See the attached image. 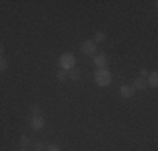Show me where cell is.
Listing matches in <instances>:
<instances>
[{
    "instance_id": "obj_1",
    "label": "cell",
    "mask_w": 158,
    "mask_h": 151,
    "mask_svg": "<svg viewBox=\"0 0 158 151\" xmlns=\"http://www.w3.org/2000/svg\"><path fill=\"white\" fill-rule=\"evenodd\" d=\"M111 79H113V76H111L110 71H108V67H104V69H98L96 74H94L96 84L101 86V88H104V86L111 84Z\"/></svg>"
},
{
    "instance_id": "obj_2",
    "label": "cell",
    "mask_w": 158,
    "mask_h": 151,
    "mask_svg": "<svg viewBox=\"0 0 158 151\" xmlns=\"http://www.w3.org/2000/svg\"><path fill=\"white\" fill-rule=\"evenodd\" d=\"M59 64H61V67L64 71H71L74 67V64H76V57L71 52H64L61 57H59Z\"/></svg>"
},
{
    "instance_id": "obj_3",
    "label": "cell",
    "mask_w": 158,
    "mask_h": 151,
    "mask_svg": "<svg viewBox=\"0 0 158 151\" xmlns=\"http://www.w3.org/2000/svg\"><path fill=\"white\" fill-rule=\"evenodd\" d=\"M81 52L84 55H94L96 54V44L93 40H84L81 44Z\"/></svg>"
},
{
    "instance_id": "obj_4",
    "label": "cell",
    "mask_w": 158,
    "mask_h": 151,
    "mask_svg": "<svg viewBox=\"0 0 158 151\" xmlns=\"http://www.w3.org/2000/svg\"><path fill=\"white\" fill-rule=\"evenodd\" d=\"M44 124H46V121H44V118H42L40 114L32 116V119H31V126H32V129L39 131V129H42V128H44Z\"/></svg>"
},
{
    "instance_id": "obj_5",
    "label": "cell",
    "mask_w": 158,
    "mask_h": 151,
    "mask_svg": "<svg viewBox=\"0 0 158 151\" xmlns=\"http://www.w3.org/2000/svg\"><path fill=\"white\" fill-rule=\"evenodd\" d=\"M94 66L98 69H104V67H108V57L104 54H96L94 55Z\"/></svg>"
},
{
    "instance_id": "obj_6",
    "label": "cell",
    "mask_w": 158,
    "mask_h": 151,
    "mask_svg": "<svg viewBox=\"0 0 158 151\" xmlns=\"http://www.w3.org/2000/svg\"><path fill=\"white\" fill-rule=\"evenodd\" d=\"M119 94H121V97H125V99H130V97H133V94H135L133 86H130V84L121 86V88H119Z\"/></svg>"
},
{
    "instance_id": "obj_7",
    "label": "cell",
    "mask_w": 158,
    "mask_h": 151,
    "mask_svg": "<svg viewBox=\"0 0 158 151\" xmlns=\"http://www.w3.org/2000/svg\"><path fill=\"white\" fill-rule=\"evenodd\" d=\"M148 88V84H146V79L145 77H136L133 82V89H138V91H143Z\"/></svg>"
},
{
    "instance_id": "obj_8",
    "label": "cell",
    "mask_w": 158,
    "mask_h": 151,
    "mask_svg": "<svg viewBox=\"0 0 158 151\" xmlns=\"http://www.w3.org/2000/svg\"><path fill=\"white\" fill-rule=\"evenodd\" d=\"M146 84L152 86V88H156L158 86V74L156 72H150L146 76Z\"/></svg>"
},
{
    "instance_id": "obj_9",
    "label": "cell",
    "mask_w": 158,
    "mask_h": 151,
    "mask_svg": "<svg viewBox=\"0 0 158 151\" xmlns=\"http://www.w3.org/2000/svg\"><path fill=\"white\" fill-rule=\"evenodd\" d=\"M106 39H108V35H106L104 32H96V34H94V37H93L91 40H93V42H94V44L98 45V44H103Z\"/></svg>"
},
{
    "instance_id": "obj_10",
    "label": "cell",
    "mask_w": 158,
    "mask_h": 151,
    "mask_svg": "<svg viewBox=\"0 0 158 151\" xmlns=\"http://www.w3.org/2000/svg\"><path fill=\"white\" fill-rule=\"evenodd\" d=\"M20 145H22V148H27L31 145V136H27V134L20 136Z\"/></svg>"
},
{
    "instance_id": "obj_11",
    "label": "cell",
    "mask_w": 158,
    "mask_h": 151,
    "mask_svg": "<svg viewBox=\"0 0 158 151\" xmlns=\"http://www.w3.org/2000/svg\"><path fill=\"white\" fill-rule=\"evenodd\" d=\"M7 67H9V62H7V59L3 57V55H0V72H5Z\"/></svg>"
},
{
    "instance_id": "obj_12",
    "label": "cell",
    "mask_w": 158,
    "mask_h": 151,
    "mask_svg": "<svg viewBox=\"0 0 158 151\" xmlns=\"http://www.w3.org/2000/svg\"><path fill=\"white\" fill-rule=\"evenodd\" d=\"M67 76H69V77L73 79V81H77V79L81 77V74H79L77 71H69V72H67Z\"/></svg>"
},
{
    "instance_id": "obj_13",
    "label": "cell",
    "mask_w": 158,
    "mask_h": 151,
    "mask_svg": "<svg viewBox=\"0 0 158 151\" xmlns=\"http://www.w3.org/2000/svg\"><path fill=\"white\" fill-rule=\"evenodd\" d=\"M34 148H35V151H44V149H46V145L40 143V141H37L35 145H34Z\"/></svg>"
},
{
    "instance_id": "obj_14",
    "label": "cell",
    "mask_w": 158,
    "mask_h": 151,
    "mask_svg": "<svg viewBox=\"0 0 158 151\" xmlns=\"http://www.w3.org/2000/svg\"><path fill=\"white\" fill-rule=\"evenodd\" d=\"M67 77V71H59V72H57V79H59V81H64V79H66Z\"/></svg>"
},
{
    "instance_id": "obj_15",
    "label": "cell",
    "mask_w": 158,
    "mask_h": 151,
    "mask_svg": "<svg viewBox=\"0 0 158 151\" xmlns=\"http://www.w3.org/2000/svg\"><path fill=\"white\" fill-rule=\"evenodd\" d=\"M44 151H61V148L56 146V145H51V146H46V149H44Z\"/></svg>"
},
{
    "instance_id": "obj_16",
    "label": "cell",
    "mask_w": 158,
    "mask_h": 151,
    "mask_svg": "<svg viewBox=\"0 0 158 151\" xmlns=\"http://www.w3.org/2000/svg\"><path fill=\"white\" fill-rule=\"evenodd\" d=\"M32 112H34V116L40 114V108H39L37 104H34V106H32Z\"/></svg>"
},
{
    "instance_id": "obj_17",
    "label": "cell",
    "mask_w": 158,
    "mask_h": 151,
    "mask_svg": "<svg viewBox=\"0 0 158 151\" xmlns=\"http://www.w3.org/2000/svg\"><path fill=\"white\" fill-rule=\"evenodd\" d=\"M140 74H141L140 77H145V79H146V76H148L150 72H148V69H141V71H140Z\"/></svg>"
},
{
    "instance_id": "obj_18",
    "label": "cell",
    "mask_w": 158,
    "mask_h": 151,
    "mask_svg": "<svg viewBox=\"0 0 158 151\" xmlns=\"http://www.w3.org/2000/svg\"><path fill=\"white\" fill-rule=\"evenodd\" d=\"M3 54V44H0V55Z\"/></svg>"
},
{
    "instance_id": "obj_19",
    "label": "cell",
    "mask_w": 158,
    "mask_h": 151,
    "mask_svg": "<svg viewBox=\"0 0 158 151\" xmlns=\"http://www.w3.org/2000/svg\"><path fill=\"white\" fill-rule=\"evenodd\" d=\"M19 151H29L27 148H20V149H19Z\"/></svg>"
}]
</instances>
